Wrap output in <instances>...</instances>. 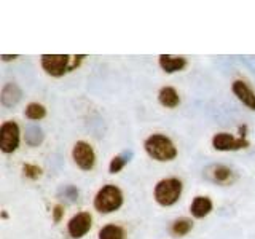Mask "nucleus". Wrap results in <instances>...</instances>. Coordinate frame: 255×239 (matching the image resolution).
<instances>
[{
    "mask_svg": "<svg viewBox=\"0 0 255 239\" xmlns=\"http://www.w3.org/2000/svg\"><path fill=\"white\" fill-rule=\"evenodd\" d=\"M16 58H18V56H6V54L2 56V59H3V61H11V59H16Z\"/></svg>",
    "mask_w": 255,
    "mask_h": 239,
    "instance_id": "22",
    "label": "nucleus"
},
{
    "mask_svg": "<svg viewBox=\"0 0 255 239\" xmlns=\"http://www.w3.org/2000/svg\"><path fill=\"white\" fill-rule=\"evenodd\" d=\"M22 171H24V175L32 180L38 179L40 175H42V169H40L38 166H34V164H24L22 166Z\"/></svg>",
    "mask_w": 255,
    "mask_h": 239,
    "instance_id": "20",
    "label": "nucleus"
},
{
    "mask_svg": "<svg viewBox=\"0 0 255 239\" xmlns=\"http://www.w3.org/2000/svg\"><path fill=\"white\" fill-rule=\"evenodd\" d=\"M19 126L14 121H6L0 127V148L3 153H13L19 147Z\"/></svg>",
    "mask_w": 255,
    "mask_h": 239,
    "instance_id": "4",
    "label": "nucleus"
},
{
    "mask_svg": "<svg viewBox=\"0 0 255 239\" xmlns=\"http://www.w3.org/2000/svg\"><path fill=\"white\" fill-rule=\"evenodd\" d=\"M159 66L167 74H174L179 72L187 66V61L183 58H177V56H169V54H161L159 56Z\"/></svg>",
    "mask_w": 255,
    "mask_h": 239,
    "instance_id": "10",
    "label": "nucleus"
},
{
    "mask_svg": "<svg viewBox=\"0 0 255 239\" xmlns=\"http://www.w3.org/2000/svg\"><path fill=\"white\" fill-rule=\"evenodd\" d=\"M99 239H125V233L118 225H106L99 231Z\"/></svg>",
    "mask_w": 255,
    "mask_h": 239,
    "instance_id": "15",
    "label": "nucleus"
},
{
    "mask_svg": "<svg viewBox=\"0 0 255 239\" xmlns=\"http://www.w3.org/2000/svg\"><path fill=\"white\" fill-rule=\"evenodd\" d=\"M26 140H27L29 145H32V147L38 145V143L43 140L42 129H40L38 126H29L27 131H26Z\"/></svg>",
    "mask_w": 255,
    "mask_h": 239,
    "instance_id": "17",
    "label": "nucleus"
},
{
    "mask_svg": "<svg viewBox=\"0 0 255 239\" xmlns=\"http://www.w3.org/2000/svg\"><path fill=\"white\" fill-rule=\"evenodd\" d=\"M72 156H74V161L77 163V166L83 171L93 169V166L96 163L94 150L90 143H86V142H77L74 150H72Z\"/></svg>",
    "mask_w": 255,
    "mask_h": 239,
    "instance_id": "6",
    "label": "nucleus"
},
{
    "mask_svg": "<svg viewBox=\"0 0 255 239\" xmlns=\"http://www.w3.org/2000/svg\"><path fill=\"white\" fill-rule=\"evenodd\" d=\"M212 179L215 182H220V183H227L231 179V171L225 166H215L212 169Z\"/></svg>",
    "mask_w": 255,
    "mask_h": 239,
    "instance_id": "18",
    "label": "nucleus"
},
{
    "mask_svg": "<svg viewBox=\"0 0 255 239\" xmlns=\"http://www.w3.org/2000/svg\"><path fill=\"white\" fill-rule=\"evenodd\" d=\"M212 147L219 151H236V150H241L249 147V142L243 137H233L227 132H220V134H215L214 139H212Z\"/></svg>",
    "mask_w": 255,
    "mask_h": 239,
    "instance_id": "7",
    "label": "nucleus"
},
{
    "mask_svg": "<svg viewBox=\"0 0 255 239\" xmlns=\"http://www.w3.org/2000/svg\"><path fill=\"white\" fill-rule=\"evenodd\" d=\"M21 90L16 83H6L2 90V104L6 107H11L14 104H18L21 99Z\"/></svg>",
    "mask_w": 255,
    "mask_h": 239,
    "instance_id": "12",
    "label": "nucleus"
},
{
    "mask_svg": "<svg viewBox=\"0 0 255 239\" xmlns=\"http://www.w3.org/2000/svg\"><path fill=\"white\" fill-rule=\"evenodd\" d=\"M45 115H46V109L38 102H30L27 106V109H26V117L29 120H34V121H37V120H42Z\"/></svg>",
    "mask_w": 255,
    "mask_h": 239,
    "instance_id": "16",
    "label": "nucleus"
},
{
    "mask_svg": "<svg viewBox=\"0 0 255 239\" xmlns=\"http://www.w3.org/2000/svg\"><path fill=\"white\" fill-rule=\"evenodd\" d=\"M193 227V223H191L188 219H180V220H175L174 225H172V233L177 235V236H183L187 235L188 231Z\"/></svg>",
    "mask_w": 255,
    "mask_h": 239,
    "instance_id": "19",
    "label": "nucleus"
},
{
    "mask_svg": "<svg viewBox=\"0 0 255 239\" xmlns=\"http://www.w3.org/2000/svg\"><path fill=\"white\" fill-rule=\"evenodd\" d=\"M145 150L156 161H172L177 156V148L174 147L171 139H167L166 135L161 134L150 135L145 140Z\"/></svg>",
    "mask_w": 255,
    "mask_h": 239,
    "instance_id": "1",
    "label": "nucleus"
},
{
    "mask_svg": "<svg viewBox=\"0 0 255 239\" xmlns=\"http://www.w3.org/2000/svg\"><path fill=\"white\" fill-rule=\"evenodd\" d=\"M69 56L67 54H43L42 56V67L51 77H61L70 69L69 67Z\"/></svg>",
    "mask_w": 255,
    "mask_h": 239,
    "instance_id": "5",
    "label": "nucleus"
},
{
    "mask_svg": "<svg viewBox=\"0 0 255 239\" xmlns=\"http://www.w3.org/2000/svg\"><path fill=\"white\" fill-rule=\"evenodd\" d=\"M158 98H159V102H161L164 107H169V109L177 107L179 102H180V98H179L177 91H175L174 88H171V86L161 88V91H159Z\"/></svg>",
    "mask_w": 255,
    "mask_h": 239,
    "instance_id": "13",
    "label": "nucleus"
},
{
    "mask_svg": "<svg viewBox=\"0 0 255 239\" xmlns=\"http://www.w3.org/2000/svg\"><path fill=\"white\" fill-rule=\"evenodd\" d=\"M182 195V182L179 179H164L155 187V199L161 206H172Z\"/></svg>",
    "mask_w": 255,
    "mask_h": 239,
    "instance_id": "3",
    "label": "nucleus"
},
{
    "mask_svg": "<svg viewBox=\"0 0 255 239\" xmlns=\"http://www.w3.org/2000/svg\"><path fill=\"white\" fill-rule=\"evenodd\" d=\"M233 93L236 94V98L241 101L244 106L255 110V93L244 82L236 80V82L233 83Z\"/></svg>",
    "mask_w": 255,
    "mask_h": 239,
    "instance_id": "9",
    "label": "nucleus"
},
{
    "mask_svg": "<svg viewBox=\"0 0 255 239\" xmlns=\"http://www.w3.org/2000/svg\"><path fill=\"white\" fill-rule=\"evenodd\" d=\"M62 214H64V209H62V206H54V209H53V220L54 222H59L62 219Z\"/></svg>",
    "mask_w": 255,
    "mask_h": 239,
    "instance_id": "21",
    "label": "nucleus"
},
{
    "mask_svg": "<svg viewBox=\"0 0 255 239\" xmlns=\"http://www.w3.org/2000/svg\"><path fill=\"white\" fill-rule=\"evenodd\" d=\"M132 156V151H125V153L118 155V156H114L112 158V161L109 164V172L110 174H117L120 172L125 167V164L129 161V158Z\"/></svg>",
    "mask_w": 255,
    "mask_h": 239,
    "instance_id": "14",
    "label": "nucleus"
},
{
    "mask_svg": "<svg viewBox=\"0 0 255 239\" xmlns=\"http://www.w3.org/2000/svg\"><path fill=\"white\" fill-rule=\"evenodd\" d=\"M122 204H123V195H122V191H120V188H117L115 185L102 187L94 198L96 211H99L102 214L114 212V211L120 209Z\"/></svg>",
    "mask_w": 255,
    "mask_h": 239,
    "instance_id": "2",
    "label": "nucleus"
},
{
    "mask_svg": "<svg viewBox=\"0 0 255 239\" xmlns=\"http://www.w3.org/2000/svg\"><path fill=\"white\" fill-rule=\"evenodd\" d=\"M190 211H191V214H193V217L203 219L212 211V201L206 196H196L193 199V203H191Z\"/></svg>",
    "mask_w": 255,
    "mask_h": 239,
    "instance_id": "11",
    "label": "nucleus"
},
{
    "mask_svg": "<svg viewBox=\"0 0 255 239\" xmlns=\"http://www.w3.org/2000/svg\"><path fill=\"white\" fill-rule=\"evenodd\" d=\"M91 222H93V219L88 212H78L77 215H74V217L69 220V225H67L69 235L75 239L85 236L91 228Z\"/></svg>",
    "mask_w": 255,
    "mask_h": 239,
    "instance_id": "8",
    "label": "nucleus"
}]
</instances>
